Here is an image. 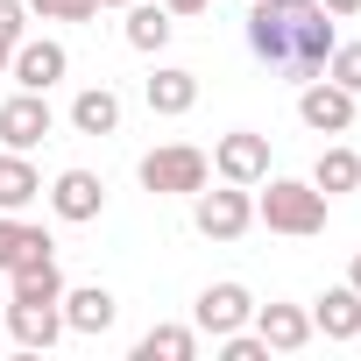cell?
<instances>
[{
  "label": "cell",
  "instance_id": "6da1fadb",
  "mask_svg": "<svg viewBox=\"0 0 361 361\" xmlns=\"http://www.w3.org/2000/svg\"><path fill=\"white\" fill-rule=\"evenodd\" d=\"M248 50L283 78H319L333 57V15L319 0H248Z\"/></svg>",
  "mask_w": 361,
  "mask_h": 361
},
{
  "label": "cell",
  "instance_id": "7a4b0ae2",
  "mask_svg": "<svg viewBox=\"0 0 361 361\" xmlns=\"http://www.w3.org/2000/svg\"><path fill=\"white\" fill-rule=\"evenodd\" d=\"M262 199H255V220L269 227V234H319L326 227V192L312 185V177H262Z\"/></svg>",
  "mask_w": 361,
  "mask_h": 361
},
{
  "label": "cell",
  "instance_id": "3957f363",
  "mask_svg": "<svg viewBox=\"0 0 361 361\" xmlns=\"http://www.w3.org/2000/svg\"><path fill=\"white\" fill-rule=\"evenodd\" d=\"M206 177H213V163H206V149H192V142H163V149L142 156V192H156V199L206 192Z\"/></svg>",
  "mask_w": 361,
  "mask_h": 361
},
{
  "label": "cell",
  "instance_id": "277c9868",
  "mask_svg": "<svg viewBox=\"0 0 361 361\" xmlns=\"http://www.w3.org/2000/svg\"><path fill=\"white\" fill-rule=\"evenodd\" d=\"M192 199H199V234H206V241H241V234L255 227L248 185H227V177H220V192H192Z\"/></svg>",
  "mask_w": 361,
  "mask_h": 361
},
{
  "label": "cell",
  "instance_id": "5b68a950",
  "mask_svg": "<svg viewBox=\"0 0 361 361\" xmlns=\"http://www.w3.org/2000/svg\"><path fill=\"white\" fill-rule=\"evenodd\" d=\"M213 170L227 177V185H262L269 177V135H248V128H234V135H220L213 142Z\"/></svg>",
  "mask_w": 361,
  "mask_h": 361
},
{
  "label": "cell",
  "instance_id": "8992f818",
  "mask_svg": "<svg viewBox=\"0 0 361 361\" xmlns=\"http://www.w3.org/2000/svg\"><path fill=\"white\" fill-rule=\"evenodd\" d=\"M298 121H305L312 135H347V128H354V92L333 85V78H305V92H298Z\"/></svg>",
  "mask_w": 361,
  "mask_h": 361
},
{
  "label": "cell",
  "instance_id": "52a82bcc",
  "mask_svg": "<svg viewBox=\"0 0 361 361\" xmlns=\"http://www.w3.org/2000/svg\"><path fill=\"white\" fill-rule=\"evenodd\" d=\"M8 71H15L22 92H50V85L71 71V57H64V43H50V36H22L15 57H8Z\"/></svg>",
  "mask_w": 361,
  "mask_h": 361
},
{
  "label": "cell",
  "instance_id": "ba28073f",
  "mask_svg": "<svg viewBox=\"0 0 361 361\" xmlns=\"http://www.w3.org/2000/svg\"><path fill=\"white\" fill-rule=\"evenodd\" d=\"M255 319V298H248V283H206L199 290V305H192V326L199 333H234V326H248Z\"/></svg>",
  "mask_w": 361,
  "mask_h": 361
},
{
  "label": "cell",
  "instance_id": "9c48e42d",
  "mask_svg": "<svg viewBox=\"0 0 361 361\" xmlns=\"http://www.w3.org/2000/svg\"><path fill=\"white\" fill-rule=\"evenodd\" d=\"M50 128H57V114H50L43 92H15L8 106H0V149H22V156H29Z\"/></svg>",
  "mask_w": 361,
  "mask_h": 361
},
{
  "label": "cell",
  "instance_id": "30bf717a",
  "mask_svg": "<svg viewBox=\"0 0 361 361\" xmlns=\"http://www.w3.org/2000/svg\"><path fill=\"white\" fill-rule=\"evenodd\" d=\"M50 213L57 220H71V227H85V220H99L106 213V185L92 170H64L57 185H50Z\"/></svg>",
  "mask_w": 361,
  "mask_h": 361
},
{
  "label": "cell",
  "instance_id": "8fae6325",
  "mask_svg": "<svg viewBox=\"0 0 361 361\" xmlns=\"http://www.w3.org/2000/svg\"><path fill=\"white\" fill-rule=\"evenodd\" d=\"M57 305H64V333H85V340H99V333L114 326V312H121V305H114V290H99V283L64 290Z\"/></svg>",
  "mask_w": 361,
  "mask_h": 361
},
{
  "label": "cell",
  "instance_id": "7c38bea8",
  "mask_svg": "<svg viewBox=\"0 0 361 361\" xmlns=\"http://www.w3.org/2000/svg\"><path fill=\"white\" fill-rule=\"evenodd\" d=\"M312 333H326V340H361V290H354V283H333V290L312 305Z\"/></svg>",
  "mask_w": 361,
  "mask_h": 361
},
{
  "label": "cell",
  "instance_id": "4fadbf2b",
  "mask_svg": "<svg viewBox=\"0 0 361 361\" xmlns=\"http://www.w3.org/2000/svg\"><path fill=\"white\" fill-rule=\"evenodd\" d=\"M8 333H15L29 354H43V347L64 340V305H8Z\"/></svg>",
  "mask_w": 361,
  "mask_h": 361
},
{
  "label": "cell",
  "instance_id": "5bb4252c",
  "mask_svg": "<svg viewBox=\"0 0 361 361\" xmlns=\"http://www.w3.org/2000/svg\"><path fill=\"white\" fill-rule=\"evenodd\" d=\"M255 333L269 340V354H298L312 340V312H298V305H255Z\"/></svg>",
  "mask_w": 361,
  "mask_h": 361
},
{
  "label": "cell",
  "instance_id": "9a60e30c",
  "mask_svg": "<svg viewBox=\"0 0 361 361\" xmlns=\"http://www.w3.org/2000/svg\"><path fill=\"white\" fill-rule=\"evenodd\" d=\"M57 298H64L57 255H43V262H22V269H8V305H57Z\"/></svg>",
  "mask_w": 361,
  "mask_h": 361
},
{
  "label": "cell",
  "instance_id": "2e32d148",
  "mask_svg": "<svg viewBox=\"0 0 361 361\" xmlns=\"http://www.w3.org/2000/svg\"><path fill=\"white\" fill-rule=\"evenodd\" d=\"M57 241L43 234V227H29V220H15V213H0V276L8 269H22V262H43Z\"/></svg>",
  "mask_w": 361,
  "mask_h": 361
},
{
  "label": "cell",
  "instance_id": "e0dca14e",
  "mask_svg": "<svg viewBox=\"0 0 361 361\" xmlns=\"http://www.w3.org/2000/svg\"><path fill=\"white\" fill-rule=\"evenodd\" d=\"M142 99H149V114H192V106H199V71L163 64V71L142 85Z\"/></svg>",
  "mask_w": 361,
  "mask_h": 361
},
{
  "label": "cell",
  "instance_id": "ac0fdd59",
  "mask_svg": "<svg viewBox=\"0 0 361 361\" xmlns=\"http://www.w3.org/2000/svg\"><path fill=\"white\" fill-rule=\"evenodd\" d=\"M170 29H177V22H170V8H163V0H128V29H121V36H128V50L156 57V50L170 43Z\"/></svg>",
  "mask_w": 361,
  "mask_h": 361
},
{
  "label": "cell",
  "instance_id": "d6986e66",
  "mask_svg": "<svg viewBox=\"0 0 361 361\" xmlns=\"http://www.w3.org/2000/svg\"><path fill=\"white\" fill-rule=\"evenodd\" d=\"M29 199H43V170L22 149H8V156H0V213H22Z\"/></svg>",
  "mask_w": 361,
  "mask_h": 361
},
{
  "label": "cell",
  "instance_id": "ffe728a7",
  "mask_svg": "<svg viewBox=\"0 0 361 361\" xmlns=\"http://www.w3.org/2000/svg\"><path fill=\"white\" fill-rule=\"evenodd\" d=\"M71 128H78V135H114V128H121V92H114V85H85V92L71 99Z\"/></svg>",
  "mask_w": 361,
  "mask_h": 361
},
{
  "label": "cell",
  "instance_id": "44dd1931",
  "mask_svg": "<svg viewBox=\"0 0 361 361\" xmlns=\"http://www.w3.org/2000/svg\"><path fill=\"white\" fill-rule=\"evenodd\" d=\"M199 354V326H149L135 340V361H192Z\"/></svg>",
  "mask_w": 361,
  "mask_h": 361
},
{
  "label": "cell",
  "instance_id": "7402d4cb",
  "mask_svg": "<svg viewBox=\"0 0 361 361\" xmlns=\"http://www.w3.org/2000/svg\"><path fill=\"white\" fill-rule=\"evenodd\" d=\"M312 185H319L326 199L354 192V185H361V156H354V149H319V163H312Z\"/></svg>",
  "mask_w": 361,
  "mask_h": 361
},
{
  "label": "cell",
  "instance_id": "603a6c76",
  "mask_svg": "<svg viewBox=\"0 0 361 361\" xmlns=\"http://www.w3.org/2000/svg\"><path fill=\"white\" fill-rule=\"evenodd\" d=\"M319 78H333V85L361 92V43H333V57H326V71H319Z\"/></svg>",
  "mask_w": 361,
  "mask_h": 361
},
{
  "label": "cell",
  "instance_id": "cb8c5ba5",
  "mask_svg": "<svg viewBox=\"0 0 361 361\" xmlns=\"http://www.w3.org/2000/svg\"><path fill=\"white\" fill-rule=\"evenodd\" d=\"M220 361H269V340L234 326V333H220Z\"/></svg>",
  "mask_w": 361,
  "mask_h": 361
},
{
  "label": "cell",
  "instance_id": "d4e9b609",
  "mask_svg": "<svg viewBox=\"0 0 361 361\" xmlns=\"http://www.w3.org/2000/svg\"><path fill=\"white\" fill-rule=\"evenodd\" d=\"M29 15H43V22H92L99 0H29Z\"/></svg>",
  "mask_w": 361,
  "mask_h": 361
},
{
  "label": "cell",
  "instance_id": "484cf974",
  "mask_svg": "<svg viewBox=\"0 0 361 361\" xmlns=\"http://www.w3.org/2000/svg\"><path fill=\"white\" fill-rule=\"evenodd\" d=\"M22 36H29V0H0V43L15 50Z\"/></svg>",
  "mask_w": 361,
  "mask_h": 361
},
{
  "label": "cell",
  "instance_id": "4316f807",
  "mask_svg": "<svg viewBox=\"0 0 361 361\" xmlns=\"http://www.w3.org/2000/svg\"><path fill=\"white\" fill-rule=\"evenodd\" d=\"M319 8H326L333 22H347V15H361V0H319Z\"/></svg>",
  "mask_w": 361,
  "mask_h": 361
},
{
  "label": "cell",
  "instance_id": "83f0119b",
  "mask_svg": "<svg viewBox=\"0 0 361 361\" xmlns=\"http://www.w3.org/2000/svg\"><path fill=\"white\" fill-rule=\"evenodd\" d=\"M163 8H170V15H206L213 0H163Z\"/></svg>",
  "mask_w": 361,
  "mask_h": 361
},
{
  "label": "cell",
  "instance_id": "f1b7e54d",
  "mask_svg": "<svg viewBox=\"0 0 361 361\" xmlns=\"http://www.w3.org/2000/svg\"><path fill=\"white\" fill-rule=\"evenodd\" d=\"M347 283H354V290H361V255H354V262H347Z\"/></svg>",
  "mask_w": 361,
  "mask_h": 361
},
{
  "label": "cell",
  "instance_id": "f546056e",
  "mask_svg": "<svg viewBox=\"0 0 361 361\" xmlns=\"http://www.w3.org/2000/svg\"><path fill=\"white\" fill-rule=\"evenodd\" d=\"M8 57H15V50H8V43H0V71H8Z\"/></svg>",
  "mask_w": 361,
  "mask_h": 361
},
{
  "label": "cell",
  "instance_id": "4dcf8cb0",
  "mask_svg": "<svg viewBox=\"0 0 361 361\" xmlns=\"http://www.w3.org/2000/svg\"><path fill=\"white\" fill-rule=\"evenodd\" d=\"M99 8H128V0H99Z\"/></svg>",
  "mask_w": 361,
  "mask_h": 361
},
{
  "label": "cell",
  "instance_id": "1f68e13d",
  "mask_svg": "<svg viewBox=\"0 0 361 361\" xmlns=\"http://www.w3.org/2000/svg\"><path fill=\"white\" fill-rule=\"evenodd\" d=\"M0 305H8V290H0Z\"/></svg>",
  "mask_w": 361,
  "mask_h": 361
}]
</instances>
